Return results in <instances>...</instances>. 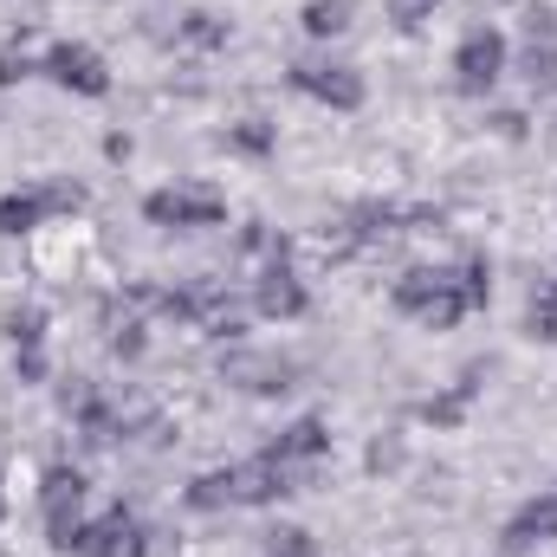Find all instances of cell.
Returning a JSON list of instances; mask_svg holds the SVG:
<instances>
[{
	"mask_svg": "<svg viewBox=\"0 0 557 557\" xmlns=\"http://www.w3.org/2000/svg\"><path fill=\"white\" fill-rule=\"evenodd\" d=\"M389 305L403 311V318H416L421 331H454L473 305H467V292H460V278L447 273V267H416V273L396 278V292H389Z\"/></svg>",
	"mask_w": 557,
	"mask_h": 557,
	"instance_id": "obj_1",
	"label": "cell"
},
{
	"mask_svg": "<svg viewBox=\"0 0 557 557\" xmlns=\"http://www.w3.org/2000/svg\"><path fill=\"white\" fill-rule=\"evenodd\" d=\"M143 221L149 227H169V234H201V227H221L227 221V195L208 188V182H175V188L143 195Z\"/></svg>",
	"mask_w": 557,
	"mask_h": 557,
	"instance_id": "obj_2",
	"label": "cell"
},
{
	"mask_svg": "<svg viewBox=\"0 0 557 557\" xmlns=\"http://www.w3.org/2000/svg\"><path fill=\"white\" fill-rule=\"evenodd\" d=\"M267 454L285 467V486L292 493H311L324 480V460H331V428L318 416H298L292 428H278L273 441H267Z\"/></svg>",
	"mask_w": 557,
	"mask_h": 557,
	"instance_id": "obj_3",
	"label": "cell"
},
{
	"mask_svg": "<svg viewBox=\"0 0 557 557\" xmlns=\"http://www.w3.org/2000/svg\"><path fill=\"white\" fill-rule=\"evenodd\" d=\"M506 65H512L506 33H499V26H473V33L454 46V91H460V98H486V91L506 78Z\"/></svg>",
	"mask_w": 557,
	"mask_h": 557,
	"instance_id": "obj_4",
	"label": "cell"
},
{
	"mask_svg": "<svg viewBox=\"0 0 557 557\" xmlns=\"http://www.w3.org/2000/svg\"><path fill=\"white\" fill-rule=\"evenodd\" d=\"M285 78H292V91H305V98L324 104V111H363V98H370L363 72L344 65V59H298Z\"/></svg>",
	"mask_w": 557,
	"mask_h": 557,
	"instance_id": "obj_5",
	"label": "cell"
},
{
	"mask_svg": "<svg viewBox=\"0 0 557 557\" xmlns=\"http://www.w3.org/2000/svg\"><path fill=\"white\" fill-rule=\"evenodd\" d=\"M39 72H46L59 91H78V98H104V91H111V72H104V59H98L85 39H59Z\"/></svg>",
	"mask_w": 557,
	"mask_h": 557,
	"instance_id": "obj_6",
	"label": "cell"
},
{
	"mask_svg": "<svg viewBox=\"0 0 557 557\" xmlns=\"http://www.w3.org/2000/svg\"><path fill=\"white\" fill-rule=\"evenodd\" d=\"M149 525H143L137 512H124V506H111L104 519H91L85 525V545H78V557H149Z\"/></svg>",
	"mask_w": 557,
	"mask_h": 557,
	"instance_id": "obj_7",
	"label": "cell"
},
{
	"mask_svg": "<svg viewBox=\"0 0 557 557\" xmlns=\"http://www.w3.org/2000/svg\"><path fill=\"white\" fill-rule=\"evenodd\" d=\"M247 305H253L260 318H305L311 292H305V278L292 273V260H273V267H260V273H253Z\"/></svg>",
	"mask_w": 557,
	"mask_h": 557,
	"instance_id": "obj_8",
	"label": "cell"
},
{
	"mask_svg": "<svg viewBox=\"0 0 557 557\" xmlns=\"http://www.w3.org/2000/svg\"><path fill=\"white\" fill-rule=\"evenodd\" d=\"M552 539H557V486H545L539 499H525V506L506 519L499 552H506V557H525V552H539V545H552Z\"/></svg>",
	"mask_w": 557,
	"mask_h": 557,
	"instance_id": "obj_9",
	"label": "cell"
},
{
	"mask_svg": "<svg viewBox=\"0 0 557 557\" xmlns=\"http://www.w3.org/2000/svg\"><path fill=\"white\" fill-rule=\"evenodd\" d=\"M227 480H234V506H278V499H292V486H285V467H278L267 447H260L253 460L227 467Z\"/></svg>",
	"mask_w": 557,
	"mask_h": 557,
	"instance_id": "obj_10",
	"label": "cell"
},
{
	"mask_svg": "<svg viewBox=\"0 0 557 557\" xmlns=\"http://www.w3.org/2000/svg\"><path fill=\"white\" fill-rule=\"evenodd\" d=\"M480 376H486V363H467L454 389H441V396L416 403V421H428V428H460L467 409H473V396H480Z\"/></svg>",
	"mask_w": 557,
	"mask_h": 557,
	"instance_id": "obj_11",
	"label": "cell"
},
{
	"mask_svg": "<svg viewBox=\"0 0 557 557\" xmlns=\"http://www.w3.org/2000/svg\"><path fill=\"white\" fill-rule=\"evenodd\" d=\"M85 467H72V460H59V467H46V480H39V512L46 519H78L85 512Z\"/></svg>",
	"mask_w": 557,
	"mask_h": 557,
	"instance_id": "obj_12",
	"label": "cell"
},
{
	"mask_svg": "<svg viewBox=\"0 0 557 557\" xmlns=\"http://www.w3.org/2000/svg\"><path fill=\"white\" fill-rule=\"evenodd\" d=\"M227 383H240L247 396H285L298 383V363H285V357H227Z\"/></svg>",
	"mask_w": 557,
	"mask_h": 557,
	"instance_id": "obj_13",
	"label": "cell"
},
{
	"mask_svg": "<svg viewBox=\"0 0 557 557\" xmlns=\"http://www.w3.org/2000/svg\"><path fill=\"white\" fill-rule=\"evenodd\" d=\"M39 221H52V208H46V188H13V195H0V234H7V240L33 234Z\"/></svg>",
	"mask_w": 557,
	"mask_h": 557,
	"instance_id": "obj_14",
	"label": "cell"
},
{
	"mask_svg": "<svg viewBox=\"0 0 557 557\" xmlns=\"http://www.w3.org/2000/svg\"><path fill=\"white\" fill-rule=\"evenodd\" d=\"M525 337L532 344H557V278H539L525 298Z\"/></svg>",
	"mask_w": 557,
	"mask_h": 557,
	"instance_id": "obj_15",
	"label": "cell"
},
{
	"mask_svg": "<svg viewBox=\"0 0 557 557\" xmlns=\"http://www.w3.org/2000/svg\"><path fill=\"white\" fill-rule=\"evenodd\" d=\"M182 506H188V512H227V506H234V480H227V467H214V473L188 480Z\"/></svg>",
	"mask_w": 557,
	"mask_h": 557,
	"instance_id": "obj_16",
	"label": "cell"
},
{
	"mask_svg": "<svg viewBox=\"0 0 557 557\" xmlns=\"http://www.w3.org/2000/svg\"><path fill=\"white\" fill-rule=\"evenodd\" d=\"M175 33H182L195 52H221V46H227V20H221V13H208V7H188Z\"/></svg>",
	"mask_w": 557,
	"mask_h": 557,
	"instance_id": "obj_17",
	"label": "cell"
},
{
	"mask_svg": "<svg viewBox=\"0 0 557 557\" xmlns=\"http://www.w3.org/2000/svg\"><path fill=\"white\" fill-rule=\"evenodd\" d=\"M298 26H305L311 39H337V33H350V0H305Z\"/></svg>",
	"mask_w": 557,
	"mask_h": 557,
	"instance_id": "obj_18",
	"label": "cell"
},
{
	"mask_svg": "<svg viewBox=\"0 0 557 557\" xmlns=\"http://www.w3.org/2000/svg\"><path fill=\"white\" fill-rule=\"evenodd\" d=\"M7 344L13 350H46V311L39 305H13L7 311Z\"/></svg>",
	"mask_w": 557,
	"mask_h": 557,
	"instance_id": "obj_19",
	"label": "cell"
},
{
	"mask_svg": "<svg viewBox=\"0 0 557 557\" xmlns=\"http://www.w3.org/2000/svg\"><path fill=\"white\" fill-rule=\"evenodd\" d=\"M227 149H240V156H273L278 149V124H267V117L227 124Z\"/></svg>",
	"mask_w": 557,
	"mask_h": 557,
	"instance_id": "obj_20",
	"label": "cell"
},
{
	"mask_svg": "<svg viewBox=\"0 0 557 557\" xmlns=\"http://www.w3.org/2000/svg\"><path fill=\"white\" fill-rule=\"evenodd\" d=\"M460 292H467V305H473V311H486V298H493V260H486V253H467V260H460Z\"/></svg>",
	"mask_w": 557,
	"mask_h": 557,
	"instance_id": "obj_21",
	"label": "cell"
},
{
	"mask_svg": "<svg viewBox=\"0 0 557 557\" xmlns=\"http://www.w3.org/2000/svg\"><path fill=\"white\" fill-rule=\"evenodd\" d=\"M525 85L532 91H557V39H545V46H525Z\"/></svg>",
	"mask_w": 557,
	"mask_h": 557,
	"instance_id": "obj_22",
	"label": "cell"
},
{
	"mask_svg": "<svg viewBox=\"0 0 557 557\" xmlns=\"http://www.w3.org/2000/svg\"><path fill=\"white\" fill-rule=\"evenodd\" d=\"M267 557H318V539L305 525H278V532H267Z\"/></svg>",
	"mask_w": 557,
	"mask_h": 557,
	"instance_id": "obj_23",
	"label": "cell"
},
{
	"mask_svg": "<svg viewBox=\"0 0 557 557\" xmlns=\"http://www.w3.org/2000/svg\"><path fill=\"white\" fill-rule=\"evenodd\" d=\"M545 39H557V7H525V46H545Z\"/></svg>",
	"mask_w": 557,
	"mask_h": 557,
	"instance_id": "obj_24",
	"label": "cell"
},
{
	"mask_svg": "<svg viewBox=\"0 0 557 557\" xmlns=\"http://www.w3.org/2000/svg\"><path fill=\"white\" fill-rule=\"evenodd\" d=\"M39 188H46V208L52 214H78L85 208V188L78 182H39Z\"/></svg>",
	"mask_w": 557,
	"mask_h": 557,
	"instance_id": "obj_25",
	"label": "cell"
},
{
	"mask_svg": "<svg viewBox=\"0 0 557 557\" xmlns=\"http://www.w3.org/2000/svg\"><path fill=\"white\" fill-rule=\"evenodd\" d=\"M370 473H403V441H396V434L370 441Z\"/></svg>",
	"mask_w": 557,
	"mask_h": 557,
	"instance_id": "obj_26",
	"label": "cell"
},
{
	"mask_svg": "<svg viewBox=\"0 0 557 557\" xmlns=\"http://www.w3.org/2000/svg\"><path fill=\"white\" fill-rule=\"evenodd\" d=\"M33 72H39V65H33V59H26V52H13V46H7V52H0V91H13V85H26V78H33Z\"/></svg>",
	"mask_w": 557,
	"mask_h": 557,
	"instance_id": "obj_27",
	"label": "cell"
},
{
	"mask_svg": "<svg viewBox=\"0 0 557 557\" xmlns=\"http://www.w3.org/2000/svg\"><path fill=\"white\" fill-rule=\"evenodd\" d=\"M13 376H20V383H46V376H52L46 350H13Z\"/></svg>",
	"mask_w": 557,
	"mask_h": 557,
	"instance_id": "obj_28",
	"label": "cell"
},
{
	"mask_svg": "<svg viewBox=\"0 0 557 557\" xmlns=\"http://www.w3.org/2000/svg\"><path fill=\"white\" fill-rule=\"evenodd\" d=\"M91 396H98V389H91L85 376H59V409H65V416H78Z\"/></svg>",
	"mask_w": 557,
	"mask_h": 557,
	"instance_id": "obj_29",
	"label": "cell"
},
{
	"mask_svg": "<svg viewBox=\"0 0 557 557\" xmlns=\"http://www.w3.org/2000/svg\"><path fill=\"white\" fill-rule=\"evenodd\" d=\"M486 131H493L499 143H525V111H493Z\"/></svg>",
	"mask_w": 557,
	"mask_h": 557,
	"instance_id": "obj_30",
	"label": "cell"
},
{
	"mask_svg": "<svg viewBox=\"0 0 557 557\" xmlns=\"http://www.w3.org/2000/svg\"><path fill=\"white\" fill-rule=\"evenodd\" d=\"M428 13H434V0H389V20H396L403 33H416Z\"/></svg>",
	"mask_w": 557,
	"mask_h": 557,
	"instance_id": "obj_31",
	"label": "cell"
},
{
	"mask_svg": "<svg viewBox=\"0 0 557 557\" xmlns=\"http://www.w3.org/2000/svg\"><path fill=\"white\" fill-rule=\"evenodd\" d=\"M131 149H137V143L124 137V131H111V137H104V156H111V162H131Z\"/></svg>",
	"mask_w": 557,
	"mask_h": 557,
	"instance_id": "obj_32",
	"label": "cell"
},
{
	"mask_svg": "<svg viewBox=\"0 0 557 557\" xmlns=\"http://www.w3.org/2000/svg\"><path fill=\"white\" fill-rule=\"evenodd\" d=\"M499 7H506V0H499Z\"/></svg>",
	"mask_w": 557,
	"mask_h": 557,
	"instance_id": "obj_33",
	"label": "cell"
},
{
	"mask_svg": "<svg viewBox=\"0 0 557 557\" xmlns=\"http://www.w3.org/2000/svg\"><path fill=\"white\" fill-rule=\"evenodd\" d=\"M434 7H441V0H434Z\"/></svg>",
	"mask_w": 557,
	"mask_h": 557,
	"instance_id": "obj_34",
	"label": "cell"
}]
</instances>
